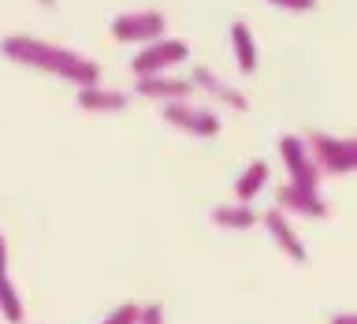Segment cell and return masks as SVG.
I'll return each instance as SVG.
<instances>
[{"label": "cell", "instance_id": "cell-17", "mask_svg": "<svg viewBox=\"0 0 357 324\" xmlns=\"http://www.w3.org/2000/svg\"><path fill=\"white\" fill-rule=\"evenodd\" d=\"M134 324H164V309L160 306H138V321Z\"/></svg>", "mask_w": 357, "mask_h": 324}, {"label": "cell", "instance_id": "cell-16", "mask_svg": "<svg viewBox=\"0 0 357 324\" xmlns=\"http://www.w3.org/2000/svg\"><path fill=\"white\" fill-rule=\"evenodd\" d=\"M134 321H138V306H134V302H127V306H116V309H112L100 324H134Z\"/></svg>", "mask_w": 357, "mask_h": 324}, {"label": "cell", "instance_id": "cell-15", "mask_svg": "<svg viewBox=\"0 0 357 324\" xmlns=\"http://www.w3.org/2000/svg\"><path fill=\"white\" fill-rule=\"evenodd\" d=\"M212 223H216V228H227V231H245L257 223V212L250 205H242V201H234V205H216L212 209Z\"/></svg>", "mask_w": 357, "mask_h": 324}, {"label": "cell", "instance_id": "cell-20", "mask_svg": "<svg viewBox=\"0 0 357 324\" xmlns=\"http://www.w3.org/2000/svg\"><path fill=\"white\" fill-rule=\"evenodd\" d=\"M41 4H45V8H56V0H41Z\"/></svg>", "mask_w": 357, "mask_h": 324}, {"label": "cell", "instance_id": "cell-18", "mask_svg": "<svg viewBox=\"0 0 357 324\" xmlns=\"http://www.w3.org/2000/svg\"><path fill=\"white\" fill-rule=\"evenodd\" d=\"M275 8H283V11H312L317 8V0H272Z\"/></svg>", "mask_w": 357, "mask_h": 324}, {"label": "cell", "instance_id": "cell-13", "mask_svg": "<svg viewBox=\"0 0 357 324\" xmlns=\"http://www.w3.org/2000/svg\"><path fill=\"white\" fill-rule=\"evenodd\" d=\"M231 49H234V60H238V71L253 75L257 71V45H253V30L242 19L231 22Z\"/></svg>", "mask_w": 357, "mask_h": 324}, {"label": "cell", "instance_id": "cell-5", "mask_svg": "<svg viewBox=\"0 0 357 324\" xmlns=\"http://www.w3.org/2000/svg\"><path fill=\"white\" fill-rule=\"evenodd\" d=\"M279 156H283V164H287L290 186H305V190L320 186V168L312 164V156L305 149V138H298V134L279 138Z\"/></svg>", "mask_w": 357, "mask_h": 324}, {"label": "cell", "instance_id": "cell-10", "mask_svg": "<svg viewBox=\"0 0 357 324\" xmlns=\"http://www.w3.org/2000/svg\"><path fill=\"white\" fill-rule=\"evenodd\" d=\"M190 82H194V89H205V94H212L216 101H223V105H231L234 112L250 108V101L242 97V89H234L227 78H220L212 67H194V78H190Z\"/></svg>", "mask_w": 357, "mask_h": 324}, {"label": "cell", "instance_id": "cell-1", "mask_svg": "<svg viewBox=\"0 0 357 324\" xmlns=\"http://www.w3.org/2000/svg\"><path fill=\"white\" fill-rule=\"evenodd\" d=\"M0 52L11 56V60H19V64H26V67L49 71V75H56V78H67V82H75L78 89L100 82V67H97V60H89V56L75 52V49H63V45L41 41V38L11 34V38L0 41Z\"/></svg>", "mask_w": 357, "mask_h": 324}, {"label": "cell", "instance_id": "cell-6", "mask_svg": "<svg viewBox=\"0 0 357 324\" xmlns=\"http://www.w3.org/2000/svg\"><path fill=\"white\" fill-rule=\"evenodd\" d=\"M164 119L175 123V127L186 131V134H197V138H216L220 134L216 112L197 108V105H190V101H172V105H164Z\"/></svg>", "mask_w": 357, "mask_h": 324}, {"label": "cell", "instance_id": "cell-8", "mask_svg": "<svg viewBox=\"0 0 357 324\" xmlns=\"http://www.w3.org/2000/svg\"><path fill=\"white\" fill-rule=\"evenodd\" d=\"M138 94L142 97H153V101H186L190 94H194V82L190 78H178V75H145L138 78Z\"/></svg>", "mask_w": 357, "mask_h": 324}, {"label": "cell", "instance_id": "cell-11", "mask_svg": "<svg viewBox=\"0 0 357 324\" xmlns=\"http://www.w3.org/2000/svg\"><path fill=\"white\" fill-rule=\"evenodd\" d=\"M78 108H86V112H123L127 108V94L105 89L100 82H93V86L78 89Z\"/></svg>", "mask_w": 357, "mask_h": 324}, {"label": "cell", "instance_id": "cell-4", "mask_svg": "<svg viewBox=\"0 0 357 324\" xmlns=\"http://www.w3.org/2000/svg\"><path fill=\"white\" fill-rule=\"evenodd\" d=\"M167 30V19L160 11H127V15H116L112 19V38L116 41H160Z\"/></svg>", "mask_w": 357, "mask_h": 324}, {"label": "cell", "instance_id": "cell-7", "mask_svg": "<svg viewBox=\"0 0 357 324\" xmlns=\"http://www.w3.org/2000/svg\"><path fill=\"white\" fill-rule=\"evenodd\" d=\"M261 223L268 228V235L275 239V246L283 250L290 261H298V265H305L309 261V253H305V246H301V239H298V231L290 228V220H287V212H279V209H272V212H264L261 216Z\"/></svg>", "mask_w": 357, "mask_h": 324}, {"label": "cell", "instance_id": "cell-14", "mask_svg": "<svg viewBox=\"0 0 357 324\" xmlns=\"http://www.w3.org/2000/svg\"><path fill=\"white\" fill-rule=\"evenodd\" d=\"M264 186H268V164L264 161H253L238 179H234V198H238L242 205H250V201L261 194Z\"/></svg>", "mask_w": 357, "mask_h": 324}, {"label": "cell", "instance_id": "cell-3", "mask_svg": "<svg viewBox=\"0 0 357 324\" xmlns=\"http://www.w3.org/2000/svg\"><path fill=\"white\" fill-rule=\"evenodd\" d=\"M190 56V45L186 41H175V38H160V41H149L145 49L130 60V71L145 78V75H164L167 67L183 64Z\"/></svg>", "mask_w": 357, "mask_h": 324}, {"label": "cell", "instance_id": "cell-2", "mask_svg": "<svg viewBox=\"0 0 357 324\" xmlns=\"http://www.w3.org/2000/svg\"><path fill=\"white\" fill-rule=\"evenodd\" d=\"M305 149L320 172L346 175L357 168V142L354 138H331L324 131H312V134H305Z\"/></svg>", "mask_w": 357, "mask_h": 324}, {"label": "cell", "instance_id": "cell-12", "mask_svg": "<svg viewBox=\"0 0 357 324\" xmlns=\"http://www.w3.org/2000/svg\"><path fill=\"white\" fill-rule=\"evenodd\" d=\"M0 313L11 321V324H22V302L15 295V284L8 276V242L0 235Z\"/></svg>", "mask_w": 357, "mask_h": 324}, {"label": "cell", "instance_id": "cell-19", "mask_svg": "<svg viewBox=\"0 0 357 324\" xmlns=\"http://www.w3.org/2000/svg\"><path fill=\"white\" fill-rule=\"evenodd\" d=\"M331 324H357L354 313H339V317H331Z\"/></svg>", "mask_w": 357, "mask_h": 324}, {"label": "cell", "instance_id": "cell-9", "mask_svg": "<svg viewBox=\"0 0 357 324\" xmlns=\"http://www.w3.org/2000/svg\"><path fill=\"white\" fill-rule=\"evenodd\" d=\"M279 201V212H298V216H312V220H320V216H328V201H324L317 190H305V186H283L275 194Z\"/></svg>", "mask_w": 357, "mask_h": 324}]
</instances>
